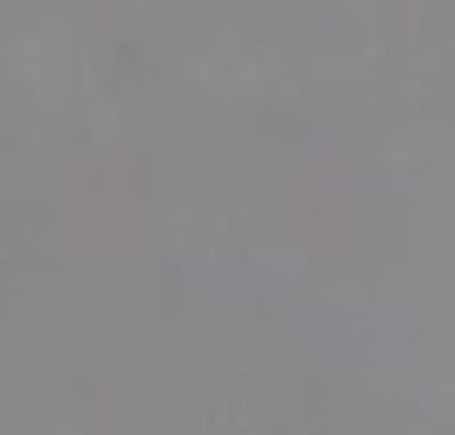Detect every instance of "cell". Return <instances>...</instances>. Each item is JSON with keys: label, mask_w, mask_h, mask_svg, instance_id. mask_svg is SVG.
Segmentation results:
<instances>
[{"label": "cell", "mask_w": 455, "mask_h": 435, "mask_svg": "<svg viewBox=\"0 0 455 435\" xmlns=\"http://www.w3.org/2000/svg\"><path fill=\"white\" fill-rule=\"evenodd\" d=\"M0 262H7V249H0Z\"/></svg>", "instance_id": "6da1fadb"}]
</instances>
